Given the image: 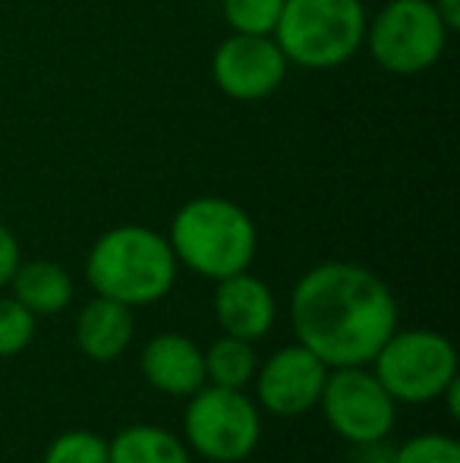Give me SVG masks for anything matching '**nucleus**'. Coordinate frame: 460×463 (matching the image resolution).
Listing matches in <instances>:
<instances>
[{
    "label": "nucleus",
    "mask_w": 460,
    "mask_h": 463,
    "mask_svg": "<svg viewBox=\"0 0 460 463\" xmlns=\"http://www.w3.org/2000/svg\"><path fill=\"white\" fill-rule=\"evenodd\" d=\"M398 299L375 271L356 262H322L290 290L296 344L328 369L369 366L398 328Z\"/></svg>",
    "instance_id": "nucleus-1"
},
{
    "label": "nucleus",
    "mask_w": 460,
    "mask_h": 463,
    "mask_svg": "<svg viewBox=\"0 0 460 463\" xmlns=\"http://www.w3.org/2000/svg\"><path fill=\"white\" fill-rule=\"evenodd\" d=\"M177 256L167 237L146 224H120L101 233L86 259V280L95 297L139 309L161 303L177 284Z\"/></svg>",
    "instance_id": "nucleus-2"
},
{
    "label": "nucleus",
    "mask_w": 460,
    "mask_h": 463,
    "mask_svg": "<svg viewBox=\"0 0 460 463\" xmlns=\"http://www.w3.org/2000/svg\"><path fill=\"white\" fill-rule=\"evenodd\" d=\"M177 265L205 280H224L249 271L258 252V231L243 205L221 195L190 199L167 231Z\"/></svg>",
    "instance_id": "nucleus-3"
},
{
    "label": "nucleus",
    "mask_w": 460,
    "mask_h": 463,
    "mask_svg": "<svg viewBox=\"0 0 460 463\" xmlns=\"http://www.w3.org/2000/svg\"><path fill=\"white\" fill-rule=\"evenodd\" d=\"M366 25L362 0H284L271 38L287 63L306 70H334L360 54Z\"/></svg>",
    "instance_id": "nucleus-4"
},
{
    "label": "nucleus",
    "mask_w": 460,
    "mask_h": 463,
    "mask_svg": "<svg viewBox=\"0 0 460 463\" xmlns=\"http://www.w3.org/2000/svg\"><path fill=\"white\" fill-rule=\"evenodd\" d=\"M183 441L209 463H243L262 441V410L239 388L202 384L186 397Z\"/></svg>",
    "instance_id": "nucleus-5"
},
{
    "label": "nucleus",
    "mask_w": 460,
    "mask_h": 463,
    "mask_svg": "<svg viewBox=\"0 0 460 463\" xmlns=\"http://www.w3.org/2000/svg\"><path fill=\"white\" fill-rule=\"evenodd\" d=\"M372 372L394 403H432L457 378V347L432 328H394L372 356Z\"/></svg>",
    "instance_id": "nucleus-6"
},
{
    "label": "nucleus",
    "mask_w": 460,
    "mask_h": 463,
    "mask_svg": "<svg viewBox=\"0 0 460 463\" xmlns=\"http://www.w3.org/2000/svg\"><path fill=\"white\" fill-rule=\"evenodd\" d=\"M451 32L438 19L432 0H391L366 25L369 54L379 67L398 76L429 70L445 54Z\"/></svg>",
    "instance_id": "nucleus-7"
},
{
    "label": "nucleus",
    "mask_w": 460,
    "mask_h": 463,
    "mask_svg": "<svg viewBox=\"0 0 460 463\" xmlns=\"http://www.w3.org/2000/svg\"><path fill=\"white\" fill-rule=\"evenodd\" d=\"M319 410L328 429L347 445L388 439L398 422V403L369 366L328 369Z\"/></svg>",
    "instance_id": "nucleus-8"
},
{
    "label": "nucleus",
    "mask_w": 460,
    "mask_h": 463,
    "mask_svg": "<svg viewBox=\"0 0 460 463\" xmlns=\"http://www.w3.org/2000/svg\"><path fill=\"white\" fill-rule=\"evenodd\" d=\"M325 378L328 366L319 356L309 354L303 344H287L256 366V375H252L256 397L252 401L265 413L296 420V416L319 407Z\"/></svg>",
    "instance_id": "nucleus-9"
},
{
    "label": "nucleus",
    "mask_w": 460,
    "mask_h": 463,
    "mask_svg": "<svg viewBox=\"0 0 460 463\" xmlns=\"http://www.w3.org/2000/svg\"><path fill=\"white\" fill-rule=\"evenodd\" d=\"M211 76L233 101H262L281 89L287 76V57L271 35H239L218 44L211 57Z\"/></svg>",
    "instance_id": "nucleus-10"
},
{
    "label": "nucleus",
    "mask_w": 460,
    "mask_h": 463,
    "mask_svg": "<svg viewBox=\"0 0 460 463\" xmlns=\"http://www.w3.org/2000/svg\"><path fill=\"white\" fill-rule=\"evenodd\" d=\"M211 309H215L221 335H233L258 344L275 328L277 299L265 280H258L249 271H239V275L215 280Z\"/></svg>",
    "instance_id": "nucleus-11"
},
{
    "label": "nucleus",
    "mask_w": 460,
    "mask_h": 463,
    "mask_svg": "<svg viewBox=\"0 0 460 463\" xmlns=\"http://www.w3.org/2000/svg\"><path fill=\"white\" fill-rule=\"evenodd\" d=\"M139 372L155 391L186 401L205 384V356L192 337L164 331L146 341L139 354Z\"/></svg>",
    "instance_id": "nucleus-12"
},
{
    "label": "nucleus",
    "mask_w": 460,
    "mask_h": 463,
    "mask_svg": "<svg viewBox=\"0 0 460 463\" xmlns=\"http://www.w3.org/2000/svg\"><path fill=\"white\" fill-rule=\"evenodd\" d=\"M133 309L108 297H92L76 318V347L92 363L120 360L133 344Z\"/></svg>",
    "instance_id": "nucleus-13"
},
{
    "label": "nucleus",
    "mask_w": 460,
    "mask_h": 463,
    "mask_svg": "<svg viewBox=\"0 0 460 463\" xmlns=\"http://www.w3.org/2000/svg\"><path fill=\"white\" fill-rule=\"evenodd\" d=\"M10 297H16L32 316H54L63 312L73 303L76 284L70 271L48 259H35V262H19V269L10 278Z\"/></svg>",
    "instance_id": "nucleus-14"
},
{
    "label": "nucleus",
    "mask_w": 460,
    "mask_h": 463,
    "mask_svg": "<svg viewBox=\"0 0 460 463\" xmlns=\"http://www.w3.org/2000/svg\"><path fill=\"white\" fill-rule=\"evenodd\" d=\"M108 463H192L177 432L152 422H133L108 441Z\"/></svg>",
    "instance_id": "nucleus-15"
},
{
    "label": "nucleus",
    "mask_w": 460,
    "mask_h": 463,
    "mask_svg": "<svg viewBox=\"0 0 460 463\" xmlns=\"http://www.w3.org/2000/svg\"><path fill=\"white\" fill-rule=\"evenodd\" d=\"M202 356H205V384L239 388V391H246V384H252V375H256L258 366V354L252 341L221 335L218 341L209 344V350H202Z\"/></svg>",
    "instance_id": "nucleus-16"
},
{
    "label": "nucleus",
    "mask_w": 460,
    "mask_h": 463,
    "mask_svg": "<svg viewBox=\"0 0 460 463\" xmlns=\"http://www.w3.org/2000/svg\"><path fill=\"white\" fill-rule=\"evenodd\" d=\"M42 463H108V439L92 429H70L51 439Z\"/></svg>",
    "instance_id": "nucleus-17"
},
{
    "label": "nucleus",
    "mask_w": 460,
    "mask_h": 463,
    "mask_svg": "<svg viewBox=\"0 0 460 463\" xmlns=\"http://www.w3.org/2000/svg\"><path fill=\"white\" fill-rule=\"evenodd\" d=\"M221 10L239 35H275L284 0H221Z\"/></svg>",
    "instance_id": "nucleus-18"
},
{
    "label": "nucleus",
    "mask_w": 460,
    "mask_h": 463,
    "mask_svg": "<svg viewBox=\"0 0 460 463\" xmlns=\"http://www.w3.org/2000/svg\"><path fill=\"white\" fill-rule=\"evenodd\" d=\"M35 337V316L16 297H0V360L19 356Z\"/></svg>",
    "instance_id": "nucleus-19"
},
{
    "label": "nucleus",
    "mask_w": 460,
    "mask_h": 463,
    "mask_svg": "<svg viewBox=\"0 0 460 463\" xmlns=\"http://www.w3.org/2000/svg\"><path fill=\"white\" fill-rule=\"evenodd\" d=\"M391 463H460V445L455 435L423 432L394 445Z\"/></svg>",
    "instance_id": "nucleus-20"
},
{
    "label": "nucleus",
    "mask_w": 460,
    "mask_h": 463,
    "mask_svg": "<svg viewBox=\"0 0 460 463\" xmlns=\"http://www.w3.org/2000/svg\"><path fill=\"white\" fill-rule=\"evenodd\" d=\"M19 262H23V252H19L16 233H13L6 224H0V290L10 284V278H13V271L19 269Z\"/></svg>",
    "instance_id": "nucleus-21"
},
{
    "label": "nucleus",
    "mask_w": 460,
    "mask_h": 463,
    "mask_svg": "<svg viewBox=\"0 0 460 463\" xmlns=\"http://www.w3.org/2000/svg\"><path fill=\"white\" fill-rule=\"evenodd\" d=\"M350 463H391L394 460V445L388 439L366 441V445H350Z\"/></svg>",
    "instance_id": "nucleus-22"
},
{
    "label": "nucleus",
    "mask_w": 460,
    "mask_h": 463,
    "mask_svg": "<svg viewBox=\"0 0 460 463\" xmlns=\"http://www.w3.org/2000/svg\"><path fill=\"white\" fill-rule=\"evenodd\" d=\"M432 6H436V13H438V19L445 23V29L457 32V25H460V0H432Z\"/></svg>",
    "instance_id": "nucleus-23"
}]
</instances>
